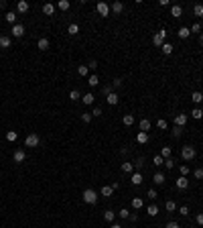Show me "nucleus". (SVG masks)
<instances>
[{
    "mask_svg": "<svg viewBox=\"0 0 203 228\" xmlns=\"http://www.w3.org/2000/svg\"><path fill=\"white\" fill-rule=\"evenodd\" d=\"M83 202H85V204H89V206H93L98 202V193L93 190H89V187H88V190H83Z\"/></svg>",
    "mask_w": 203,
    "mask_h": 228,
    "instance_id": "obj_1",
    "label": "nucleus"
},
{
    "mask_svg": "<svg viewBox=\"0 0 203 228\" xmlns=\"http://www.w3.org/2000/svg\"><path fill=\"white\" fill-rule=\"evenodd\" d=\"M181 157H183V161H191V159L195 157V147H191V145H185V147L181 149Z\"/></svg>",
    "mask_w": 203,
    "mask_h": 228,
    "instance_id": "obj_2",
    "label": "nucleus"
},
{
    "mask_svg": "<svg viewBox=\"0 0 203 228\" xmlns=\"http://www.w3.org/2000/svg\"><path fill=\"white\" fill-rule=\"evenodd\" d=\"M152 43L157 47H163V45H165V43H167V31H165V29H161V31L152 37Z\"/></svg>",
    "mask_w": 203,
    "mask_h": 228,
    "instance_id": "obj_3",
    "label": "nucleus"
},
{
    "mask_svg": "<svg viewBox=\"0 0 203 228\" xmlns=\"http://www.w3.org/2000/svg\"><path fill=\"white\" fill-rule=\"evenodd\" d=\"M39 143H41V139H39V135H35V132L27 135V139H24V145H27V147H37Z\"/></svg>",
    "mask_w": 203,
    "mask_h": 228,
    "instance_id": "obj_4",
    "label": "nucleus"
},
{
    "mask_svg": "<svg viewBox=\"0 0 203 228\" xmlns=\"http://www.w3.org/2000/svg\"><path fill=\"white\" fill-rule=\"evenodd\" d=\"M29 8H31V4H29L27 0H19V2H16V12H19V14L29 12Z\"/></svg>",
    "mask_w": 203,
    "mask_h": 228,
    "instance_id": "obj_5",
    "label": "nucleus"
},
{
    "mask_svg": "<svg viewBox=\"0 0 203 228\" xmlns=\"http://www.w3.org/2000/svg\"><path fill=\"white\" fill-rule=\"evenodd\" d=\"M187 120H189L187 114H177L175 116V126H181V128H183L185 124H187Z\"/></svg>",
    "mask_w": 203,
    "mask_h": 228,
    "instance_id": "obj_6",
    "label": "nucleus"
},
{
    "mask_svg": "<svg viewBox=\"0 0 203 228\" xmlns=\"http://www.w3.org/2000/svg\"><path fill=\"white\" fill-rule=\"evenodd\" d=\"M142 181H144L142 173H140V171H134V173H132V177H130V183H132V186H140Z\"/></svg>",
    "mask_w": 203,
    "mask_h": 228,
    "instance_id": "obj_7",
    "label": "nucleus"
},
{
    "mask_svg": "<svg viewBox=\"0 0 203 228\" xmlns=\"http://www.w3.org/2000/svg\"><path fill=\"white\" fill-rule=\"evenodd\" d=\"M10 33H12V37H23L24 35V27L16 23V25H12V31Z\"/></svg>",
    "mask_w": 203,
    "mask_h": 228,
    "instance_id": "obj_8",
    "label": "nucleus"
},
{
    "mask_svg": "<svg viewBox=\"0 0 203 228\" xmlns=\"http://www.w3.org/2000/svg\"><path fill=\"white\" fill-rule=\"evenodd\" d=\"M96 8H98V12H100L102 16H108V14H110V6H108L106 2H98Z\"/></svg>",
    "mask_w": 203,
    "mask_h": 228,
    "instance_id": "obj_9",
    "label": "nucleus"
},
{
    "mask_svg": "<svg viewBox=\"0 0 203 228\" xmlns=\"http://www.w3.org/2000/svg\"><path fill=\"white\" fill-rule=\"evenodd\" d=\"M49 45H51V43H49V39H47V37H43V39H39V41H37V49H41V51H47V49H49Z\"/></svg>",
    "mask_w": 203,
    "mask_h": 228,
    "instance_id": "obj_10",
    "label": "nucleus"
},
{
    "mask_svg": "<svg viewBox=\"0 0 203 228\" xmlns=\"http://www.w3.org/2000/svg\"><path fill=\"white\" fill-rule=\"evenodd\" d=\"M175 186H177V190H187V187H189V179L187 177H179L175 181Z\"/></svg>",
    "mask_w": 203,
    "mask_h": 228,
    "instance_id": "obj_11",
    "label": "nucleus"
},
{
    "mask_svg": "<svg viewBox=\"0 0 203 228\" xmlns=\"http://www.w3.org/2000/svg\"><path fill=\"white\" fill-rule=\"evenodd\" d=\"M165 179L167 177H165V173H163V171H157V173L152 175V181L157 183V186H163V183H165Z\"/></svg>",
    "mask_w": 203,
    "mask_h": 228,
    "instance_id": "obj_12",
    "label": "nucleus"
},
{
    "mask_svg": "<svg viewBox=\"0 0 203 228\" xmlns=\"http://www.w3.org/2000/svg\"><path fill=\"white\" fill-rule=\"evenodd\" d=\"M43 12H45L47 16H53V14H55V4H51V2L43 4Z\"/></svg>",
    "mask_w": 203,
    "mask_h": 228,
    "instance_id": "obj_13",
    "label": "nucleus"
},
{
    "mask_svg": "<svg viewBox=\"0 0 203 228\" xmlns=\"http://www.w3.org/2000/svg\"><path fill=\"white\" fill-rule=\"evenodd\" d=\"M93 100H96V96H93L92 92H88V94H83L81 96V102H83L85 106H89V104H93Z\"/></svg>",
    "mask_w": 203,
    "mask_h": 228,
    "instance_id": "obj_14",
    "label": "nucleus"
},
{
    "mask_svg": "<svg viewBox=\"0 0 203 228\" xmlns=\"http://www.w3.org/2000/svg\"><path fill=\"white\" fill-rule=\"evenodd\" d=\"M12 159H14L16 163H23L24 159H27V153H24V151H20V149H19V151H14V155H12Z\"/></svg>",
    "mask_w": 203,
    "mask_h": 228,
    "instance_id": "obj_15",
    "label": "nucleus"
},
{
    "mask_svg": "<svg viewBox=\"0 0 203 228\" xmlns=\"http://www.w3.org/2000/svg\"><path fill=\"white\" fill-rule=\"evenodd\" d=\"M181 14H183V6H179V4H175V6H171V16H175V19H179Z\"/></svg>",
    "mask_w": 203,
    "mask_h": 228,
    "instance_id": "obj_16",
    "label": "nucleus"
},
{
    "mask_svg": "<svg viewBox=\"0 0 203 228\" xmlns=\"http://www.w3.org/2000/svg\"><path fill=\"white\" fill-rule=\"evenodd\" d=\"M10 45H12V39L10 37H6V35L0 37V47H2V49H8Z\"/></svg>",
    "mask_w": 203,
    "mask_h": 228,
    "instance_id": "obj_17",
    "label": "nucleus"
},
{
    "mask_svg": "<svg viewBox=\"0 0 203 228\" xmlns=\"http://www.w3.org/2000/svg\"><path fill=\"white\" fill-rule=\"evenodd\" d=\"M122 171H124V173H134V163L124 161V163H122Z\"/></svg>",
    "mask_w": 203,
    "mask_h": 228,
    "instance_id": "obj_18",
    "label": "nucleus"
},
{
    "mask_svg": "<svg viewBox=\"0 0 203 228\" xmlns=\"http://www.w3.org/2000/svg\"><path fill=\"white\" fill-rule=\"evenodd\" d=\"M136 141H138V143H140V145H144V143H148V132H138V135H136Z\"/></svg>",
    "mask_w": 203,
    "mask_h": 228,
    "instance_id": "obj_19",
    "label": "nucleus"
},
{
    "mask_svg": "<svg viewBox=\"0 0 203 228\" xmlns=\"http://www.w3.org/2000/svg\"><path fill=\"white\" fill-rule=\"evenodd\" d=\"M114 218H116L114 210H106V212H104V220H106V222H114Z\"/></svg>",
    "mask_w": 203,
    "mask_h": 228,
    "instance_id": "obj_20",
    "label": "nucleus"
},
{
    "mask_svg": "<svg viewBox=\"0 0 203 228\" xmlns=\"http://www.w3.org/2000/svg\"><path fill=\"white\" fill-rule=\"evenodd\" d=\"M146 214H148V216H158V206L157 204H150L148 208H146Z\"/></svg>",
    "mask_w": 203,
    "mask_h": 228,
    "instance_id": "obj_21",
    "label": "nucleus"
},
{
    "mask_svg": "<svg viewBox=\"0 0 203 228\" xmlns=\"http://www.w3.org/2000/svg\"><path fill=\"white\" fill-rule=\"evenodd\" d=\"M140 131H142V132H148V131H150V120H148V118H142V120H140Z\"/></svg>",
    "mask_w": 203,
    "mask_h": 228,
    "instance_id": "obj_22",
    "label": "nucleus"
},
{
    "mask_svg": "<svg viewBox=\"0 0 203 228\" xmlns=\"http://www.w3.org/2000/svg\"><path fill=\"white\" fill-rule=\"evenodd\" d=\"M177 35H179V39H189V35H191V31H189L187 27H181Z\"/></svg>",
    "mask_w": 203,
    "mask_h": 228,
    "instance_id": "obj_23",
    "label": "nucleus"
},
{
    "mask_svg": "<svg viewBox=\"0 0 203 228\" xmlns=\"http://www.w3.org/2000/svg\"><path fill=\"white\" fill-rule=\"evenodd\" d=\"M67 33H69V35H77V33H79V25H77V23H71L67 27Z\"/></svg>",
    "mask_w": 203,
    "mask_h": 228,
    "instance_id": "obj_24",
    "label": "nucleus"
},
{
    "mask_svg": "<svg viewBox=\"0 0 203 228\" xmlns=\"http://www.w3.org/2000/svg\"><path fill=\"white\" fill-rule=\"evenodd\" d=\"M110 10H114L116 14H120V12L124 10V4H122V2H114V4L110 6Z\"/></svg>",
    "mask_w": 203,
    "mask_h": 228,
    "instance_id": "obj_25",
    "label": "nucleus"
},
{
    "mask_svg": "<svg viewBox=\"0 0 203 228\" xmlns=\"http://www.w3.org/2000/svg\"><path fill=\"white\" fill-rule=\"evenodd\" d=\"M88 84H89V86H92V88H96V86H98V84H100V77H98L96 74H92V75H89V77H88Z\"/></svg>",
    "mask_w": 203,
    "mask_h": 228,
    "instance_id": "obj_26",
    "label": "nucleus"
},
{
    "mask_svg": "<svg viewBox=\"0 0 203 228\" xmlns=\"http://www.w3.org/2000/svg\"><path fill=\"white\" fill-rule=\"evenodd\" d=\"M142 206H144V202H142V197H132V208H134V210H140Z\"/></svg>",
    "mask_w": 203,
    "mask_h": 228,
    "instance_id": "obj_27",
    "label": "nucleus"
},
{
    "mask_svg": "<svg viewBox=\"0 0 203 228\" xmlns=\"http://www.w3.org/2000/svg\"><path fill=\"white\" fill-rule=\"evenodd\" d=\"M191 100L195 102V104H201V102H203V94L201 92H193L191 94Z\"/></svg>",
    "mask_w": 203,
    "mask_h": 228,
    "instance_id": "obj_28",
    "label": "nucleus"
},
{
    "mask_svg": "<svg viewBox=\"0 0 203 228\" xmlns=\"http://www.w3.org/2000/svg\"><path fill=\"white\" fill-rule=\"evenodd\" d=\"M112 193H114V187H112V186H104L102 187V196L104 197H110Z\"/></svg>",
    "mask_w": 203,
    "mask_h": 228,
    "instance_id": "obj_29",
    "label": "nucleus"
},
{
    "mask_svg": "<svg viewBox=\"0 0 203 228\" xmlns=\"http://www.w3.org/2000/svg\"><path fill=\"white\" fill-rule=\"evenodd\" d=\"M69 100H71V102L81 100V94H79V90H71V92H69Z\"/></svg>",
    "mask_w": 203,
    "mask_h": 228,
    "instance_id": "obj_30",
    "label": "nucleus"
},
{
    "mask_svg": "<svg viewBox=\"0 0 203 228\" xmlns=\"http://www.w3.org/2000/svg\"><path fill=\"white\" fill-rule=\"evenodd\" d=\"M106 100H108V104L116 106V104H118V94H114V92H112L110 96H106Z\"/></svg>",
    "mask_w": 203,
    "mask_h": 228,
    "instance_id": "obj_31",
    "label": "nucleus"
},
{
    "mask_svg": "<svg viewBox=\"0 0 203 228\" xmlns=\"http://www.w3.org/2000/svg\"><path fill=\"white\" fill-rule=\"evenodd\" d=\"M122 122L126 124V126H132V124H134V114H126L122 118Z\"/></svg>",
    "mask_w": 203,
    "mask_h": 228,
    "instance_id": "obj_32",
    "label": "nucleus"
},
{
    "mask_svg": "<svg viewBox=\"0 0 203 228\" xmlns=\"http://www.w3.org/2000/svg\"><path fill=\"white\" fill-rule=\"evenodd\" d=\"M191 116H193V118H195V120H201V118H203V110L199 108V106H197V108H193Z\"/></svg>",
    "mask_w": 203,
    "mask_h": 228,
    "instance_id": "obj_33",
    "label": "nucleus"
},
{
    "mask_svg": "<svg viewBox=\"0 0 203 228\" xmlns=\"http://www.w3.org/2000/svg\"><path fill=\"white\" fill-rule=\"evenodd\" d=\"M6 23H10V25H16V12H6Z\"/></svg>",
    "mask_w": 203,
    "mask_h": 228,
    "instance_id": "obj_34",
    "label": "nucleus"
},
{
    "mask_svg": "<svg viewBox=\"0 0 203 228\" xmlns=\"http://www.w3.org/2000/svg\"><path fill=\"white\" fill-rule=\"evenodd\" d=\"M173 49H175V47H173L171 43H165V45L161 47V51H163V53H165V55H171V53H173Z\"/></svg>",
    "mask_w": 203,
    "mask_h": 228,
    "instance_id": "obj_35",
    "label": "nucleus"
},
{
    "mask_svg": "<svg viewBox=\"0 0 203 228\" xmlns=\"http://www.w3.org/2000/svg\"><path fill=\"white\" fill-rule=\"evenodd\" d=\"M77 74H79L81 77H85V75L89 74V67L88 65H79V67H77Z\"/></svg>",
    "mask_w": 203,
    "mask_h": 228,
    "instance_id": "obj_36",
    "label": "nucleus"
},
{
    "mask_svg": "<svg viewBox=\"0 0 203 228\" xmlns=\"http://www.w3.org/2000/svg\"><path fill=\"white\" fill-rule=\"evenodd\" d=\"M165 208H167V212H173V210H177V204L173 200H167L165 202Z\"/></svg>",
    "mask_w": 203,
    "mask_h": 228,
    "instance_id": "obj_37",
    "label": "nucleus"
},
{
    "mask_svg": "<svg viewBox=\"0 0 203 228\" xmlns=\"http://www.w3.org/2000/svg\"><path fill=\"white\" fill-rule=\"evenodd\" d=\"M193 14L195 16H203V4H195V6H193Z\"/></svg>",
    "mask_w": 203,
    "mask_h": 228,
    "instance_id": "obj_38",
    "label": "nucleus"
},
{
    "mask_svg": "<svg viewBox=\"0 0 203 228\" xmlns=\"http://www.w3.org/2000/svg\"><path fill=\"white\" fill-rule=\"evenodd\" d=\"M152 165H157V167H161V165H165V159L161 157V155H157V157H152Z\"/></svg>",
    "mask_w": 203,
    "mask_h": 228,
    "instance_id": "obj_39",
    "label": "nucleus"
},
{
    "mask_svg": "<svg viewBox=\"0 0 203 228\" xmlns=\"http://www.w3.org/2000/svg\"><path fill=\"white\" fill-rule=\"evenodd\" d=\"M161 157L163 159H169L171 157V147H163L161 149Z\"/></svg>",
    "mask_w": 203,
    "mask_h": 228,
    "instance_id": "obj_40",
    "label": "nucleus"
},
{
    "mask_svg": "<svg viewBox=\"0 0 203 228\" xmlns=\"http://www.w3.org/2000/svg\"><path fill=\"white\" fill-rule=\"evenodd\" d=\"M69 6H71V4H69L67 0H61V2L57 4V8H59V10H69Z\"/></svg>",
    "mask_w": 203,
    "mask_h": 228,
    "instance_id": "obj_41",
    "label": "nucleus"
},
{
    "mask_svg": "<svg viewBox=\"0 0 203 228\" xmlns=\"http://www.w3.org/2000/svg\"><path fill=\"white\" fill-rule=\"evenodd\" d=\"M179 171H181V177H187V175H189V171H191V169H189L187 165H181V167H179Z\"/></svg>",
    "mask_w": 203,
    "mask_h": 228,
    "instance_id": "obj_42",
    "label": "nucleus"
},
{
    "mask_svg": "<svg viewBox=\"0 0 203 228\" xmlns=\"http://www.w3.org/2000/svg\"><path fill=\"white\" fill-rule=\"evenodd\" d=\"M16 136H19V135H16L14 131H8L6 132V141H10V143H12V141H16Z\"/></svg>",
    "mask_w": 203,
    "mask_h": 228,
    "instance_id": "obj_43",
    "label": "nucleus"
},
{
    "mask_svg": "<svg viewBox=\"0 0 203 228\" xmlns=\"http://www.w3.org/2000/svg\"><path fill=\"white\" fill-rule=\"evenodd\" d=\"M92 118H93V116H92V114H89V112H85V114H81V120H83V122H85V124H89V122H92Z\"/></svg>",
    "mask_w": 203,
    "mask_h": 228,
    "instance_id": "obj_44",
    "label": "nucleus"
},
{
    "mask_svg": "<svg viewBox=\"0 0 203 228\" xmlns=\"http://www.w3.org/2000/svg\"><path fill=\"white\" fill-rule=\"evenodd\" d=\"M102 94L104 96H110L112 94V86H102Z\"/></svg>",
    "mask_w": 203,
    "mask_h": 228,
    "instance_id": "obj_45",
    "label": "nucleus"
},
{
    "mask_svg": "<svg viewBox=\"0 0 203 228\" xmlns=\"http://www.w3.org/2000/svg\"><path fill=\"white\" fill-rule=\"evenodd\" d=\"M157 126L161 128V131H165V128L169 126V124H167V120H165V118H161V120H158V122H157Z\"/></svg>",
    "mask_w": 203,
    "mask_h": 228,
    "instance_id": "obj_46",
    "label": "nucleus"
},
{
    "mask_svg": "<svg viewBox=\"0 0 203 228\" xmlns=\"http://www.w3.org/2000/svg\"><path fill=\"white\" fill-rule=\"evenodd\" d=\"M181 132H183V128H181V126H175V128H173V136H175V139H179Z\"/></svg>",
    "mask_w": 203,
    "mask_h": 228,
    "instance_id": "obj_47",
    "label": "nucleus"
},
{
    "mask_svg": "<svg viewBox=\"0 0 203 228\" xmlns=\"http://www.w3.org/2000/svg\"><path fill=\"white\" fill-rule=\"evenodd\" d=\"M118 216H120V218H128V216H130V210L122 208V210H120V212H118Z\"/></svg>",
    "mask_w": 203,
    "mask_h": 228,
    "instance_id": "obj_48",
    "label": "nucleus"
},
{
    "mask_svg": "<svg viewBox=\"0 0 203 228\" xmlns=\"http://www.w3.org/2000/svg\"><path fill=\"white\" fill-rule=\"evenodd\" d=\"M146 196H148L150 200H157V197H158V193H157V190H148V193H146Z\"/></svg>",
    "mask_w": 203,
    "mask_h": 228,
    "instance_id": "obj_49",
    "label": "nucleus"
},
{
    "mask_svg": "<svg viewBox=\"0 0 203 228\" xmlns=\"http://www.w3.org/2000/svg\"><path fill=\"white\" fill-rule=\"evenodd\" d=\"M165 165H167V169H173V167H175V161L169 157V159H165Z\"/></svg>",
    "mask_w": 203,
    "mask_h": 228,
    "instance_id": "obj_50",
    "label": "nucleus"
},
{
    "mask_svg": "<svg viewBox=\"0 0 203 228\" xmlns=\"http://www.w3.org/2000/svg\"><path fill=\"white\" fill-rule=\"evenodd\" d=\"M193 175H195L197 179H203V169H201V167H199V169H195V171H193Z\"/></svg>",
    "mask_w": 203,
    "mask_h": 228,
    "instance_id": "obj_51",
    "label": "nucleus"
},
{
    "mask_svg": "<svg viewBox=\"0 0 203 228\" xmlns=\"http://www.w3.org/2000/svg\"><path fill=\"white\" fill-rule=\"evenodd\" d=\"M134 167H136V169H142V167H144V159H136Z\"/></svg>",
    "mask_w": 203,
    "mask_h": 228,
    "instance_id": "obj_52",
    "label": "nucleus"
},
{
    "mask_svg": "<svg viewBox=\"0 0 203 228\" xmlns=\"http://www.w3.org/2000/svg\"><path fill=\"white\" fill-rule=\"evenodd\" d=\"M189 31H191V33H199V31H201V25H199V23H195L191 29H189Z\"/></svg>",
    "mask_w": 203,
    "mask_h": 228,
    "instance_id": "obj_53",
    "label": "nucleus"
},
{
    "mask_svg": "<svg viewBox=\"0 0 203 228\" xmlns=\"http://www.w3.org/2000/svg\"><path fill=\"white\" fill-rule=\"evenodd\" d=\"M179 214H183V216H189V208H187V206H181V208H179Z\"/></svg>",
    "mask_w": 203,
    "mask_h": 228,
    "instance_id": "obj_54",
    "label": "nucleus"
},
{
    "mask_svg": "<svg viewBox=\"0 0 203 228\" xmlns=\"http://www.w3.org/2000/svg\"><path fill=\"white\" fill-rule=\"evenodd\" d=\"M120 86H122V80H120V77H116V80L112 81V88H120Z\"/></svg>",
    "mask_w": 203,
    "mask_h": 228,
    "instance_id": "obj_55",
    "label": "nucleus"
},
{
    "mask_svg": "<svg viewBox=\"0 0 203 228\" xmlns=\"http://www.w3.org/2000/svg\"><path fill=\"white\" fill-rule=\"evenodd\" d=\"M195 222L199 226H203V214H197V216H195Z\"/></svg>",
    "mask_w": 203,
    "mask_h": 228,
    "instance_id": "obj_56",
    "label": "nucleus"
},
{
    "mask_svg": "<svg viewBox=\"0 0 203 228\" xmlns=\"http://www.w3.org/2000/svg\"><path fill=\"white\" fill-rule=\"evenodd\" d=\"M128 220H130V222H136V220H138V214H136V212H134V214L130 212V216H128Z\"/></svg>",
    "mask_w": 203,
    "mask_h": 228,
    "instance_id": "obj_57",
    "label": "nucleus"
},
{
    "mask_svg": "<svg viewBox=\"0 0 203 228\" xmlns=\"http://www.w3.org/2000/svg\"><path fill=\"white\" fill-rule=\"evenodd\" d=\"M92 116H102V108H93L92 110Z\"/></svg>",
    "mask_w": 203,
    "mask_h": 228,
    "instance_id": "obj_58",
    "label": "nucleus"
},
{
    "mask_svg": "<svg viewBox=\"0 0 203 228\" xmlns=\"http://www.w3.org/2000/svg\"><path fill=\"white\" fill-rule=\"evenodd\" d=\"M167 228H181V226L177 224V222H169V224H167Z\"/></svg>",
    "mask_w": 203,
    "mask_h": 228,
    "instance_id": "obj_59",
    "label": "nucleus"
},
{
    "mask_svg": "<svg viewBox=\"0 0 203 228\" xmlns=\"http://www.w3.org/2000/svg\"><path fill=\"white\" fill-rule=\"evenodd\" d=\"M88 67H89V70H96V67H98V61H89Z\"/></svg>",
    "mask_w": 203,
    "mask_h": 228,
    "instance_id": "obj_60",
    "label": "nucleus"
},
{
    "mask_svg": "<svg viewBox=\"0 0 203 228\" xmlns=\"http://www.w3.org/2000/svg\"><path fill=\"white\" fill-rule=\"evenodd\" d=\"M158 4H161V6H169L171 2H169V0H158Z\"/></svg>",
    "mask_w": 203,
    "mask_h": 228,
    "instance_id": "obj_61",
    "label": "nucleus"
},
{
    "mask_svg": "<svg viewBox=\"0 0 203 228\" xmlns=\"http://www.w3.org/2000/svg\"><path fill=\"white\" fill-rule=\"evenodd\" d=\"M110 228H122L120 224H110Z\"/></svg>",
    "mask_w": 203,
    "mask_h": 228,
    "instance_id": "obj_62",
    "label": "nucleus"
},
{
    "mask_svg": "<svg viewBox=\"0 0 203 228\" xmlns=\"http://www.w3.org/2000/svg\"><path fill=\"white\" fill-rule=\"evenodd\" d=\"M201 45H203V35H201Z\"/></svg>",
    "mask_w": 203,
    "mask_h": 228,
    "instance_id": "obj_63",
    "label": "nucleus"
},
{
    "mask_svg": "<svg viewBox=\"0 0 203 228\" xmlns=\"http://www.w3.org/2000/svg\"><path fill=\"white\" fill-rule=\"evenodd\" d=\"M201 228H203V226H201Z\"/></svg>",
    "mask_w": 203,
    "mask_h": 228,
    "instance_id": "obj_64",
    "label": "nucleus"
}]
</instances>
